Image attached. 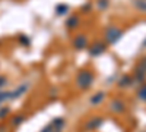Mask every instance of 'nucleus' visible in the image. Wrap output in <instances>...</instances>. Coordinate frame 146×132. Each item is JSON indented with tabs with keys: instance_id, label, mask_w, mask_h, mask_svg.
<instances>
[{
	"instance_id": "f257e3e1",
	"label": "nucleus",
	"mask_w": 146,
	"mask_h": 132,
	"mask_svg": "<svg viewBox=\"0 0 146 132\" xmlns=\"http://www.w3.org/2000/svg\"><path fill=\"white\" fill-rule=\"evenodd\" d=\"M78 85L82 87V88H88L91 84H92V74H89V72H80L79 76H78Z\"/></svg>"
},
{
	"instance_id": "f03ea898",
	"label": "nucleus",
	"mask_w": 146,
	"mask_h": 132,
	"mask_svg": "<svg viewBox=\"0 0 146 132\" xmlns=\"http://www.w3.org/2000/svg\"><path fill=\"white\" fill-rule=\"evenodd\" d=\"M75 46L78 47V49H83V47L86 46V40H85L83 35H80V37H78V38L75 40Z\"/></svg>"
},
{
	"instance_id": "7ed1b4c3",
	"label": "nucleus",
	"mask_w": 146,
	"mask_h": 132,
	"mask_svg": "<svg viewBox=\"0 0 146 132\" xmlns=\"http://www.w3.org/2000/svg\"><path fill=\"white\" fill-rule=\"evenodd\" d=\"M104 50H105V46H101V47H100L98 44H95V47L91 50V53H92L94 56H96V54H100V53H101V52H104Z\"/></svg>"
},
{
	"instance_id": "20e7f679",
	"label": "nucleus",
	"mask_w": 146,
	"mask_h": 132,
	"mask_svg": "<svg viewBox=\"0 0 146 132\" xmlns=\"http://www.w3.org/2000/svg\"><path fill=\"white\" fill-rule=\"evenodd\" d=\"M102 98H104V92H98V94L95 95V97H92V100H91V101H92V104H98Z\"/></svg>"
},
{
	"instance_id": "39448f33",
	"label": "nucleus",
	"mask_w": 146,
	"mask_h": 132,
	"mask_svg": "<svg viewBox=\"0 0 146 132\" xmlns=\"http://www.w3.org/2000/svg\"><path fill=\"white\" fill-rule=\"evenodd\" d=\"M101 122H102L101 119H95V121H92V122H89V123L86 125V128H88V129H94V128H96V126H98Z\"/></svg>"
},
{
	"instance_id": "423d86ee",
	"label": "nucleus",
	"mask_w": 146,
	"mask_h": 132,
	"mask_svg": "<svg viewBox=\"0 0 146 132\" xmlns=\"http://www.w3.org/2000/svg\"><path fill=\"white\" fill-rule=\"evenodd\" d=\"M113 109H115L117 112H123V110H124V106H121L120 103H117V101H115V103L113 104Z\"/></svg>"
},
{
	"instance_id": "0eeeda50",
	"label": "nucleus",
	"mask_w": 146,
	"mask_h": 132,
	"mask_svg": "<svg viewBox=\"0 0 146 132\" xmlns=\"http://www.w3.org/2000/svg\"><path fill=\"white\" fill-rule=\"evenodd\" d=\"M139 95H140V98L146 101V87H143L140 91H139Z\"/></svg>"
}]
</instances>
